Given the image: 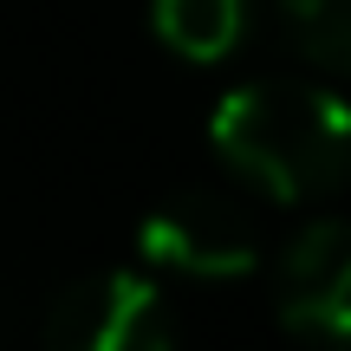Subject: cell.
<instances>
[{
	"mask_svg": "<svg viewBox=\"0 0 351 351\" xmlns=\"http://www.w3.org/2000/svg\"><path fill=\"white\" fill-rule=\"evenodd\" d=\"M221 163L274 202H319L351 182V98L313 78H247L208 117Z\"/></svg>",
	"mask_w": 351,
	"mask_h": 351,
	"instance_id": "1",
	"label": "cell"
},
{
	"mask_svg": "<svg viewBox=\"0 0 351 351\" xmlns=\"http://www.w3.org/2000/svg\"><path fill=\"white\" fill-rule=\"evenodd\" d=\"M137 254L156 274L182 280H241L261 267V221L228 189H176L137 228Z\"/></svg>",
	"mask_w": 351,
	"mask_h": 351,
	"instance_id": "2",
	"label": "cell"
},
{
	"mask_svg": "<svg viewBox=\"0 0 351 351\" xmlns=\"http://www.w3.org/2000/svg\"><path fill=\"white\" fill-rule=\"evenodd\" d=\"M39 351H176V313L150 274H85L46 306Z\"/></svg>",
	"mask_w": 351,
	"mask_h": 351,
	"instance_id": "3",
	"label": "cell"
},
{
	"mask_svg": "<svg viewBox=\"0 0 351 351\" xmlns=\"http://www.w3.org/2000/svg\"><path fill=\"white\" fill-rule=\"evenodd\" d=\"M274 306L293 339L351 351V221H306L280 247Z\"/></svg>",
	"mask_w": 351,
	"mask_h": 351,
	"instance_id": "4",
	"label": "cell"
},
{
	"mask_svg": "<svg viewBox=\"0 0 351 351\" xmlns=\"http://www.w3.org/2000/svg\"><path fill=\"white\" fill-rule=\"evenodd\" d=\"M247 33V0H156V39L182 59H228Z\"/></svg>",
	"mask_w": 351,
	"mask_h": 351,
	"instance_id": "5",
	"label": "cell"
},
{
	"mask_svg": "<svg viewBox=\"0 0 351 351\" xmlns=\"http://www.w3.org/2000/svg\"><path fill=\"white\" fill-rule=\"evenodd\" d=\"M280 20L313 65L351 78V0H280Z\"/></svg>",
	"mask_w": 351,
	"mask_h": 351,
	"instance_id": "6",
	"label": "cell"
}]
</instances>
